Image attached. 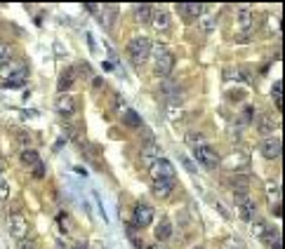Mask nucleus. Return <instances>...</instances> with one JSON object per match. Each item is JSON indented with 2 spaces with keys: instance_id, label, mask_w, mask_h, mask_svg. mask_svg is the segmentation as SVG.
I'll list each match as a JSON object with an SVG mask.
<instances>
[{
  "instance_id": "f257e3e1",
  "label": "nucleus",
  "mask_w": 285,
  "mask_h": 249,
  "mask_svg": "<svg viewBox=\"0 0 285 249\" xmlns=\"http://www.w3.org/2000/svg\"><path fill=\"white\" fill-rule=\"evenodd\" d=\"M0 78L7 80V83H17L24 85L26 78H28V66L24 61H17V59H10L5 64H0Z\"/></svg>"
},
{
  "instance_id": "f03ea898",
  "label": "nucleus",
  "mask_w": 285,
  "mask_h": 249,
  "mask_svg": "<svg viewBox=\"0 0 285 249\" xmlns=\"http://www.w3.org/2000/svg\"><path fill=\"white\" fill-rule=\"evenodd\" d=\"M151 54V40L149 38H132L128 43V57L132 59V64L142 66Z\"/></svg>"
},
{
  "instance_id": "7ed1b4c3",
  "label": "nucleus",
  "mask_w": 285,
  "mask_h": 249,
  "mask_svg": "<svg viewBox=\"0 0 285 249\" xmlns=\"http://www.w3.org/2000/svg\"><path fill=\"white\" fill-rule=\"evenodd\" d=\"M7 228H10L14 240H24V237H28V233H31L28 219H26L21 211H12V214L7 217Z\"/></svg>"
},
{
  "instance_id": "20e7f679",
  "label": "nucleus",
  "mask_w": 285,
  "mask_h": 249,
  "mask_svg": "<svg viewBox=\"0 0 285 249\" xmlns=\"http://www.w3.org/2000/svg\"><path fill=\"white\" fill-rule=\"evenodd\" d=\"M196 160L201 162L205 169H217V167L221 165V158H219V153L214 151L212 146H198L196 148Z\"/></svg>"
},
{
  "instance_id": "39448f33",
  "label": "nucleus",
  "mask_w": 285,
  "mask_h": 249,
  "mask_svg": "<svg viewBox=\"0 0 285 249\" xmlns=\"http://www.w3.org/2000/svg\"><path fill=\"white\" fill-rule=\"evenodd\" d=\"M252 26H255L252 12H250L247 7H238V10H236V31H238V38H243V35H250Z\"/></svg>"
},
{
  "instance_id": "423d86ee",
  "label": "nucleus",
  "mask_w": 285,
  "mask_h": 249,
  "mask_svg": "<svg viewBox=\"0 0 285 249\" xmlns=\"http://www.w3.org/2000/svg\"><path fill=\"white\" fill-rule=\"evenodd\" d=\"M132 221H135L137 228H146L153 221V209H151L146 202H137L135 211H132Z\"/></svg>"
},
{
  "instance_id": "0eeeda50",
  "label": "nucleus",
  "mask_w": 285,
  "mask_h": 249,
  "mask_svg": "<svg viewBox=\"0 0 285 249\" xmlns=\"http://www.w3.org/2000/svg\"><path fill=\"white\" fill-rule=\"evenodd\" d=\"M149 169H151V176H153V179H175V167H172V162L165 158L153 162Z\"/></svg>"
},
{
  "instance_id": "6e6552de",
  "label": "nucleus",
  "mask_w": 285,
  "mask_h": 249,
  "mask_svg": "<svg viewBox=\"0 0 285 249\" xmlns=\"http://www.w3.org/2000/svg\"><path fill=\"white\" fill-rule=\"evenodd\" d=\"M175 7L184 19H198V17L205 14L207 5H203V3H179V5H175Z\"/></svg>"
},
{
  "instance_id": "1a4fd4ad",
  "label": "nucleus",
  "mask_w": 285,
  "mask_h": 249,
  "mask_svg": "<svg viewBox=\"0 0 285 249\" xmlns=\"http://www.w3.org/2000/svg\"><path fill=\"white\" fill-rule=\"evenodd\" d=\"M280 151H283V144H280V139H276V136H266V139L262 141V155H264L266 160H278Z\"/></svg>"
},
{
  "instance_id": "9d476101",
  "label": "nucleus",
  "mask_w": 285,
  "mask_h": 249,
  "mask_svg": "<svg viewBox=\"0 0 285 249\" xmlns=\"http://www.w3.org/2000/svg\"><path fill=\"white\" fill-rule=\"evenodd\" d=\"M139 158H142V162L146 167H151L153 162H158V160L163 158V153H161V148H158V144L155 141H146L142 146V153H139Z\"/></svg>"
},
{
  "instance_id": "9b49d317",
  "label": "nucleus",
  "mask_w": 285,
  "mask_h": 249,
  "mask_svg": "<svg viewBox=\"0 0 285 249\" xmlns=\"http://www.w3.org/2000/svg\"><path fill=\"white\" fill-rule=\"evenodd\" d=\"M172 68H175V57H172V52H165L163 57L153 59V70L161 78H168L170 73H172Z\"/></svg>"
},
{
  "instance_id": "f8f14e48",
  "label": "nucleus",
  "mask_w": 285,
  "mask_h": 249,
  "mask_svg": "<svg viewBox=\"0 0 285 249\" xmlns=\"http://www.w3.org/2000/svg\"><path fill=\"white\" fill-rule=\"evenodd\" d=\"M172 19H170V12L168 10H163V7H155L153 10V17H151V26H153L155 31H168Z\"/></svg>"
},
{
  "instance_id": "ddd939ff",
  "label": "nucleus",
  "mask_w": 285,
  "mask_h": 249,
  "mask_svg": "<svg viewBox=\"0 0 285 249\" xmlns=\"http://www.w3.org/2000/svg\"><path fill=\"white\" fill-rule=\"evenodd\" d=\"M172 188H175V179H153V184H151V193L155 198H168Z\"/></svg>"
},
{
  "instance_id": "4468645a",
  "label": "nucleus",
  "mask_w": 285,
  "mask_h": 249,
  "mask_svg": "<svg viewBox=\"0 0 285 249\" xmlns=\"http://www.w3.org/2000/svg\"><path fill=\"white\" fill-rule=\"evenodd\" d=\"M54 109L61 115H73L76 113V99L71 94H59L57 101H54Z\"/></svg>"
},
{
  "instance_id": "2eb2a0df",
  "label": "nucleus",
  "mask_w": 285,
  "mask_h": 249,
  "mask_svg": "<svg viewBox=\"0 0 285 249\" xmlns=\"http://www.w3.org/2000/svg\"><path fill=\"white\" fill-rule=\"evenodd\" d=\"M116 14H118V7L116 5H102L99 7V21H102L104 28H111L113 21H116Z\"/></svg>"
},
{
  "instance_id": "dca6fc26",
  "label": "nucleus",
  "mask_w": 285,
  "mask_h": 249,
  "mask_svg": "<svg viewBox=\"0 0 285 249\" xmlns=\"http://www.w3.org/2000/svg\"><path fill=\"white\" fill-rule=\"evenodd\" d=\"M73 83H76V70L73 68H66L61 76H59L57 80V90L59 92H69L73 87Z\"/></svg>"
},
{
  "instance_id": "f3484780",
  "label": "nucleus",
  "mask_w": 285,
  "mask_h": 249,
  "mask_svg": "<svg viewBox=\"0 0 285 249\" xmlns=\"http://www.w3.org/2000/svg\"><path fill=\"white\" fill-rule=\"evenodd\" d=\"M135 17L139 24H151V17H153V5L149 3H142V5H135Z\"/></svg>"
},
{
  "instance_id": "a211bd4d",
  "label": "nucleus",
  "mask_w": 285,
  "mask_h": 249,
  "mask_svg": "<svg viewBox=\"0 0 285 249\" xmlns=\"http://www.w3.org/2000/svg\"><path fill=\"white\" fill-rule=\"evenodd\" d=\"M120 118H123V122L128 125V127H142V118H139V113L128 109V106L120 111Z\"/></svg>"
},
{
  "instance_id": "6ab92c4d",
  "label": "nucleus",
  "mask_w": 285,
  "mask_h": 249,
  "mask_svg": "<svg viewBox=\"0 0 285 249\" xmlns=\"http://www.w3.org/2000/svg\"><path fill=\"white\" fill-rule=\"evenodd\" d=\"M221 162H224V167H227V169H240V167H245L247 165V155L245 153H233L231 155V160H221Z\"/></svg>"
},
{
  "instance_id": "aec40b11",
  "label": "nucleus",
  "mask_w": 285,
  "mask_h": 249,
  "mask_svg": "<svg viewBox=\"0 0 285 249\" xmlns=\"http://www.w3.org/2000/svg\"><path fill=\"white\" fill-rule=\"evenodd\" d=\"M238 211H240V219H243V221H247V224H250V221H252V219H255V214H257V204H255L252 200H250V202L240 204V207H238Z\"/></svg>"
},
{
  "instance_id": "412c9836",
  "label": "nucleus",
  "mask_w": 285,
  "mask_h": 249,
  "mask_svg": "<svg viewBox=\"0 0 285 249\" xmlns=\"http://www.w3.org/2000/svg\"><path fill=\"white\" fill-rule=\"evenodd\" d=\"M231 188L233 191H247V186H250V176L247 174H236V176H231Z\"/></svg>"
},
{
  "instance_id": "4be33fe9",
  "label": "nucleus",
  "mask_w": 285,
  "mask_h": 249,
  "mask_svg": "<svg viewBox=\"0 0 285 249\" xmlns=\"http://www.w3.org/2000/svg\"><path fill=\"white\" fill-rule=\"evenodd\" d=\"M243 78H247V80H250V76H247V73H243L240 68H227V70H224V80H227V83H238V80H243Z\"/></svg>"
},
{
  "instance_id": "5701e85b",
  "label": "nucleus",
  "mask_w": 285,
  "mask_h": 249,
  "mask_svg": "<svg viewBox=\"0 0 285 249\" xmlns=\"http://www.w3.org/2000/svg\"><path fill=\"white\" fill-rule=\"evenodd\" d=\"M278 127V122L271 120V118H259V132L266 136H271V132Z\"/></svg>"
},
{
  "instance_id": "b1692460",
  "label": "nucleus",
  "mask_w": 285,
  "mask_h": 249,
  "mask_svg": "<svg viewBox=\"0 0 285 249\" xmlns=\"http://www.w3.org/2000/svg\"><path fill=\"white\" fill-rule=\"evenodd\" d=\"M170 235H172V226H170V221L165 219V221H161L158 230H155V237H158V240H170Z\"/></svg>"
},
{
  "instance_id": "393cba45",
  "label": "nucleus",
  "mask_w": 285,
  "mask_h": 249,
  "mask_svg": "<svg viewBox=\"0 0 285 249\" xmlns=\"http://www.w3.org/2000/svg\"><path fill=\"white\" fill-rule=\"evenodd\" d=\"M21 162H24V165H28V167H36L40 162L38 151H24V153H21Z\"/></svg>"
},
{
  "instance_id": "a878e982",
  "label": "nucleus",
  "mask_w": 285,
  "mask_h": 249,
  "mask_svg": "<svg viewBox=\"0 0 285 249\" xmlns=\"http://www.w3.org/2000/svg\"><path fill=\"white\" fill-rule=\"evenodd\" d=\"M250 224H252V228H250V230H252V235L262 240V235H264L266 228H269V226H266V221H262V219H252Z\"/></svg>"
},
{
  "instance_id": "bb28decb",
  "label": "nucleus",
  "mask_w": 285,
  "mask_h": 249,
  "mask_svg": "<svg viewBox=\"0 0 285 249\" xmlns=\"http://www.w3.org/2000/svg\"><path fill=\"white\" fill-rule=\"evenodd\" d=\"M262 240H264L266 244H276V242H280V233H278V228H266V233L262 235Z\"/></svg>"
},
{
  "instance_id": "cd10ccee",
  "label": "nucleus",
  "mask_w": 285,
  "mask_h": 249,
  "mask_svg": "<svg viewBox=\"0 0 285 249\" xmlns=\"http://www.w3.org/2000/svg\"><path fill=\"white\" fill-rule=\"evenodd\" d=\"M165 52H170L168 50V45L165 43H151V54H153V59H158V57H163Z\"/></svg>"
},
{
  "instance_id": "c85d7f7f",
  "label": "nucleus",
  "mask_w": 285,
  "mask_h": 249,
  "mask_svg": "<svg viewBox=\"0 0 285 249\" xmlns=\"http://www.w3.org/2000/svg\"><path fill=\"white\" fill-rule=\"evenodd\" d=\"M12 59V47L5 45V43H0V64H5Z\"/></svg>"
},
{
  "instance_id": "c756f323",
  "label": "nucleus",
  "mask_w": 285,
  "mask_h": 249,
  "mask_svg": "<svg viewBox=\"0 0 285 249\" xmlns=\"http://www.w3.org/2000/svg\"><path fill=\"white\" fill-rule=\"evenodd\" d=\"M186 141L191 144V146H196V148H198V146H205V136H203V134H198V132H194V134H188V136H186Z\"/></svg>"
},
{
  "instance_id": "7c9ffc66",
  "label": "nucleus",
  "mask_w": 285,
  "mask_h": 249,
  "mask_svg": "<svg viewBox=\"0 0 285 249\" xmlns=\"http://www.w3.org/2000/svg\"><path fill=\"white\" fill-rule=\"evenodd\" d=\"M214 28V17H205L203 14V19H201V31L203 33H210Z\"/></svg>"
},
{
  "instance_id": "2f4dec72",
  "label": "nucleus",
  "mask_w": 285,
  "mask_h": 249,
  "mask_svg": "<svg viewBox=\"0 0 285 249\" xmlns=\"http://www.w3.org/2000/svg\"><path fill=\"white\" fill-rule=\"evenodd\" d=\"M233 200H236V204H238V207H240V204L250 202V200H252V198L247 195V191H236V193H233Z\"/></svg>"
},
{
  "instance_id": "473e14b6",
  "label": "nucleus",
  "mask_w": 285,
  "mask_h": 249,
  "mask_svg": "<svg viewBox=\"0 0 285 249\" xmlns=\"http://www.w3.org/2000/svg\"><path fill=\"white\" fill-rule=\"evenodd\" d=\"M17 249H38V244H36V240H28V237H24V240H19Z\"/></svg>"
},
{
  "instance_id": "72a5a7b5",
  "label": "nucleus",
  "mask_w": 285,
  "mask_h": 249,
  "mask_svg": "<svg viewBox=\"0 0 285 249\" xmlns=\"http://www.w3.org/2000/svg\"><path fill=\"white\" fill-rule=\"evenodd\" d=\"M7 195H10V186H7V181L0 176V200H7Z\"/></svg>"
},
{
  "instance_id": "f704fd0d",
  "label": "nucleus",
  "mask_w": 285,
  "mask_h": 249,
  "mask_svg": "<svg viewBox=\"0 0 285 249\" xmlns=\"http://www.w3.org/2000/svg\"><path fill=\"white\" fill-rule=\"evenodd\" d=\"M271 96H273V101H276V106H280V83H273Z\"/></svg>"
},
{
  "instance_id": "c9c22d12",
  "label": "nucleus",
  "mask_w": 285,
  "mask_h": 249,
  "mask_svg": "<svg viewBox=\"0 0 285 249\" xmlns=\"http://www.w3.org/2000/svg\"><path fill=\"white\" fill-rule=\"evenodd\" d=\"M43 174H45V167H43V162H38V165L33 167V176L36 179H43Z\"/></svg>"
},
{
  "instance_id": "e433bc0d",
  "label": "nucleus",
  "mask_w": 285,
  "mask_h": 249,
  "mask_svg": "<svg viewBox=\"0 0 285 249\" xmlns=\"http://www.w3.org/2000/svg\"><path fill=\"white\" fill-rule=\"evenodd\" d=\"M85 10H87V12H90V14H99V7H102V5H92V3H85Z\"/></svg>"
},
{
  "instance_id": "4c0bfd02",
  "label": "nucleus",
  "mask_w": 285,
  "mask_h": 249,
  "mask_svg": "<svg viewBox=\"0 0 285 249\" xmlns=\"http://www.w3.org/2000/svg\"><path fill=\"white\" fill-rule=\"evenodd\" d=\"M181 162H184V167H186L188 172L196 174V167H194V162H191V160H188V158H181Z\"/></svg>"
},
{
  "instance_id": "58836bf2",
  "label": "nucleus",
  "mask_w": 285,
  "mask_h": 249,
  "mask_svg": "<svg viewBox=\"0 0 285 249\" xmlns=\"http://www.w3.org/2000/svg\"><path fill=\"white\" fill-rule=\"evenodd\" d=\"M102 85H104L102 78H92V87H94V90H102Z\"/></svg>"
},
{
  "instance_id": "ea45409f",
  "label": "nucleus",
  "mask_w": 285,
  "mask_h": 249,
  "mask_svg": "<svg viewBox=\"0 0 285 249\" xmlns=\"http://www.w3.org/2000/svg\"><path fill=\"white\" fill-rule=\"evenodd\" d=\"M71 249H87V242H83V240H80V242H76Z\"/></svg>"
},
{
  "instance_id": "a19ab883",
  "label": "nucleus",
  "mask_w": 285,
  "mask_h": 249,
  "mask_svg": "<svg viewBox=\"0 0 285 249\" xmlns=\"http://www.w3.org/2000/svg\"><path fill=\"white\" fill-rule=\"evenodd\" d=\"M3 172H5V162L0 160V176H3Z\"/></svg>"
},
{
  "instance_id": "79ce46f5",
  "label": "nucleus",
  "mask_w": 285,
  "mask_h": 249,
  "mask_svg": "<svg viewBox=\"0 0 285 249\" xmlns=\"http://www.w3.org/2000/svg\"><path fill=\"white\" fill-rule=\"evenodd\" d=\"M271 249H283V247H280V242H276V244H271Z\"/></svg>"
},
{
  "instance_id": "37998d69",
  "label": "nucleus",
  "mask_w": 285,
  "mask_h": 249,
  "mask_svg": "<svg viewBox=\"0 0 285 249\" xmlns=\"http://www.w3.org/2000/svg\"><path fill=\"white\" fill-rule=\"evenodd\" d=\"M198 249H201V247H198Z\"/></svg>"
}]
</instances>
